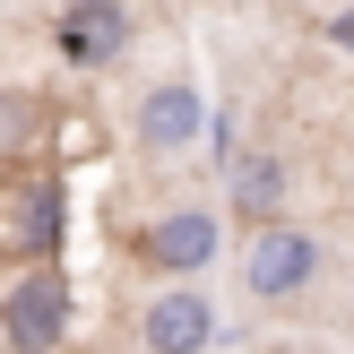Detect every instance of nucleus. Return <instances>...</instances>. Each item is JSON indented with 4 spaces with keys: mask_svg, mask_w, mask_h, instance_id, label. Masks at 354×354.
<instances>
[{
    "mask_svg": "<svg viewBox=\"0 0 354 354\" xmlns=\"http://www.w3.org/2000/svg\"><path fill=\"white\" fill-rule=\"evenodd\" d=\"M216 251H225L216 207H165V216L138 234V259H147L156 277H173V286H199V277L216 268Z\"/></svg>",
    "mask_w": 354,
    "mask_h": 354,
    "instance_id": "obj_2",
    "label": "nucleus"
},
{
    "mask_svg": "<svg viewBox=\"0 0 354 354\" xmlns=\"http://www.w3.org/2000/svg\"><path fill=\"white\" fill-rule=\"evenodd\" d=\"M225 199H234V216L251 225H286V199H294V165L277 147H251V156H234V182H225Z\"/></svg>",
    "mask_w": 354,
    "mask_h": 354,
    "instance_id": "obj_6",
    "label": "nucleus"
},
{
    "mask_svg": "<svg viewBox=\"0 0 354 354\" xmlns=\"http://www.w3.org/2000/svg\"><path fill=\"white\" fill-rule=\"evenodd\" d=\"M207 130V95L190 78H156L147 95H138V147L147 156H190Z\"/></svg>",
    "mask_w": 354,
    "mask_h": 354,
    "instance_id": "obj_4",
    "label": "nucleus"
},
{
    "mask_svg": "<svg viewBox=\"0 0 354 354\" xmlns=\"http://www.w3.org/2000/svg\"><path fill=\"white\" fill-rule=\"evenodd\" d=\"M138 346L147 354H207L216 346V303H207L199 286H165L138 311Z\"/></svg>",
    "mask_w": 354,
    "mask_h": 354,
    "instance_id": "obj_5",
    "label": "nucleus"
},
{
    "mask_svg": "<svg viewBox=\"0 0 354 354\" xmlns=\"http://www.w3.org/2000/svg\"><path fill=\"white\" fill-rule=\"evenodd\" d=\"M259 354H294V346H259Z\"/></svg>",
    "mask_w": 354,
    "mask_h": 354,
    "instance_id": "obj_11",
    "label": "nucleus"
},
{
    "mask_svg": "<svg viewBox=\"0 0 354 354\" xmlns=\"http://www.w3.org/2000/svg\"><path fill=\"white\" fill-rule=\"evenodd\" d=\"M311 277H320V242H311L303 225H259V234H251V251H242L251 303H294Z\"/></svg>",
    "mask_w": 354,
    "mask_h": 354,
    "instance_id": "obj_3",
    "label": "nucleus"
},
{
    "mask_svg": "<svg viewBox=\"0 0 354 354\" xmlns=\"http://www.w3.org/2000/svg\"><path fill=\"white\" fill-rule=\"evenodd\" d=\"M26 130H35V104L26 95H0V147H17Z\"/></svg>",
    "mask_w": 354,
    "mask_h": 354,
    "instance_id": "obj_9",
    "label": "nucleus"
},
{
    "mask_svg": "<svg viewBox=\"0 0 354 354\" xmlns=\"http://www.w3.org/2000/svg\"><path fill=\"white\" fill-rule=\"evenodd\" d=\"M0 337H9V354H52L69 337V277L52 268H26L9 294H0Z\"/></svg>",
    "mask_w": 354,
    "mask_h": 354,
    "instance_id": "obj_1",
    "label": "nucleus"
},
{
    "mask_svg": "<svg viewBox=\"0 0 354 354\" xmlns=\"http://www.w3.org/2000/svg\"><path fill=\"white\" fill-rule=\"evenodd\" d=\"M328 44H337L346 61H354V9H337V17H328Z\"/></svg>",
    "mask_w": 354,
    "mask_h": 354,
    "instance_id": "obj_10",
    "label": "nucleus"
},
{
    "mask_svg": "<svg viewBox=\"0 0 354 354\" xmlns=\"http://www.w3.org/2000/svg\"><path fill=\"white\" fill-rule=\"evenodd\" d=\"M121 44H130V9L121 0H69L61 9V61L104 69V61H121Z\"/></svg>",
    "mask_w": 354,
    "mask_h": 354,
    "instance_id": "obj_7",
    "label": "nucleus"
},
{
    "mask_svg": "<svg viewBox=\"0 0 354 354\" xmlns=\"http://www.w3.org/2000/svg\"><path fill=\"white\" fill-rule=\"evenodd\" d=\"M0 234H9V251L44 268V251H61V182H17L0 207Z\"/></svg>",
    "mask_w": 354,
    "mask_h": 354,
    "instance_id": "obj_8",
    "label": "nucleus"
}]
</instances>
